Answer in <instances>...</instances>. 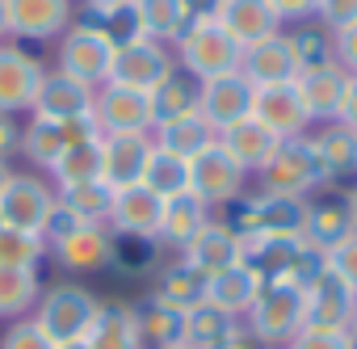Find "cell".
<instances>
[{"instance_id":"cell-45","label":"cell","mask_w":357,"mask_h":349,"mask_svg":"<svg viewBox=\"0 0 357 349\" xmlns=\"http://www.w3.org/2000/svg\"><path fill=\"white\" fill-rule=\"evenodd\" d=\"M0 349H55V345H51V336L34 324V315H26V320L5 324V332H0Z\"/></svg>"},{"instance_id":"cell-3","label":"cell","mask_w":357,"mask_h":349,"mask_svg":"<svg viewBox=\"0 0 357 349\" xmlns=\"http://www.w3.org/2000/svg\"><path fill=\"white\" fill-rule=\"evenodd\" d=\"M240 265H248L261 278V286H269V282L303 286L324 265V257L315 248H307L298 236H248V240H240Z\"/></svg>"},{"instance_id":"cell-52","label":"cell","mask_w":357,"mask_h":349,"mask_svg":"<svg viewBox=\"0 0 357 349\" xmlns=\"http://www.w3.org/2000/svg\"><path fill=\"white\" fill-rule=\"evenodd\" d=\"M336 64L349 76H357V22L344 26V30H336Z\"/></svg>"},{"instance_id":"cell-2","label":"cell","mask_w":357,"mask_h":349,"mask_svg":"<svg viewBox=\"0 0 357 349\" xmlns=\"http://www.w3.org/2000/svg\"><path fill=\"white\" fill-rule=\"evenodd\" d=\"M240 240L248 236H298L303 240V219H307V198L290 194H269V190H248L236 198L223 215Z\"/></svg>"},{"instance_id":"cell-56","label":"cell","mask_w":357,"mask_h":349,"mask_svg":"<svg viewBox=\"0 0 357 349\" xmlns=\"http://www.w3.org/2000/svg\"><path fill=\"white\" fill-rule=\"evenodd\" d=\"M0 43H9V0H0Z\"/></svg>"},{"instance_id":"cell-58","label":"cell","mask_w":357,"mask_h":349,"mask_svg":"<svg viewBox=\"0 0 357 349\" xmlns=\"http://www.w3.org/2000/svg\"><path fill=\"white\" fill-rule=\"evenodd\" d=\"M13 177V168H9V160H0V190H5V181Z\"/></svg>"},{"instance_id":"cell-12","label":"cell","mask_w":357,"mask_h":349,"mask_svg":"<svg viewBox=\"0 0 357 349\" xmlns=\"http://www.w3.org/2000/svg\"><path fill=\"white\" fill-rule=\"evenodd\" d=\"M257 190L290 194V198H311L315 190H324L307 139H282L278 143V151L269 156V164L257 172Z\"/></svg>"},{"instance_id":"cell-42","label":"cell","mask_w":357,"mask_h":349,"mask_svg":"<svg viewBox=\"0 0 357 349\" xmlns=\"http://www.w3.org/2000/svg\"><path fill=\"white\" fill-rule=\"evenodd\" d=\"M51 257L43 232H22V228H0V265L5 269H43Z\"/></svg>"},{"instance_id":"cell-39","label":"cell","mask_w":357,"mask_h":349,"mask_svg":"<svg viewBox=\"0 0 357 349\" xmlns=\"http://www.w3.org/2000/svg\"><path fill=\"white\" fill-rule=\"evenodd\" d=\"M38 299H43V278L34 269H5L0 265V320L13 324V320L34 315Z\"/></svg>"},{"instance_id":"cell-40","label":"cell","mask_w":357,"mask_h":349,"mask_svg":"<svg viewBox=\"0 0 357 349\" xmlns=\"http://www.w3.org/2000/svg\"><path fill=\"white\" fill-rule=\"evenodd\" d=\"M47 177H51L55 190H63V186H84V181H101V135H97V139H84V143H76V147H68Z\"/></svg>"},{"instance_id":"cell-15","label":"cell","mask_w":357,"mask_h":349,"mask_svg":"<svg viewBox=\"0 0 357 349\" xmlns=\"http://www.w3.org/2000/svg\"><path fill=\"white\" fill-rule=\"evenodd\" d=\"M76 22V0H9V43H55Z\"/></svg>"},{"instance_id":"cell-55","label":"cell","mask_w":357,"mask_h":349,"mask_svg":"<svg viewBox=\"0 0 357 349\" xmlns=\"http://www.w3.org/2000/svg\"><path fill=\"white\" fill-rule=\"evenodd\" d=\"M215 9H219V0H185L190 22H206V17H215Z\"/></svg>"},{"instance_id":"cell-41","label":"cell","mask_w":357,"mask_h":349,"mask_svg":"<svg viewBox=\"0 0 357 349\" xmlns=\"http://www.w3.org/2000/svg\"><path fill=\"white\" fill-rule=\"evenodd\" d=\"M143 186L155 194V198H172V194H185L190 190V160L164 151L160 143L151 147L147 156V168H143Z\"/></svg>"},{"instance_id":"cell-30","label":"cell","mask_w":357,"mask_h":349,"mask_svg":"<svg viewBox=\"0 0 357 349\" xmlns=\"http://www.w3.org/2000/svg\"><path fill=\"white\" fill-rule=\"evenodd\" d=\"M84 349H147L135 324V307L126 299H101L89 332H84Z\"/></svg>"},{"instance_id":"cell-6","label":"cell","mask_w":357,"mask_h":349,"mask_svg":"<svg viewBox=\"0 0 357 349\" xmlns=\"http://www.w3.org/2000/svg\"><path fill=\"white\" fill-rule=\"evenodd\" d=\"M244 324L257 332V341L265 349H286L303 332V286H294V282L261 286V295L248 307Z\"/></svg>"},{"instance_id":"cell-48","label":"cell","mask_w":357,"mask_h":349,"mask_svg":"<svg viewBox=\"0 0 357 349\" xmlns=\"http://www.w3.org/2000/svg\"><path fill=\"white\" fill-rule=\"evenodd\" d=\"M324 261H328V265H332V269H336V274L353 286V290H357V232H353L349 240H340V244H336Z\"/></svg>"},{"instance_id":"cell-29","label":"cell","mask_w":357,"mask_h":349,"mask_svg":"<svg viewBox=\"0 0 357 349\" xmlns=\"http://www.w3.org/2000/svg\"><path fill=\"white\" fill-rule=\"evenodd\" d=\"M160 211H164V198H155L139 181V186L114 190V207H109L105 228L109 232H126V236H155L160 232Z\"/></svg>"},{"instance_id":"cell-11","label":"cell","mask_w":357,"mask_h":349,"mask_svg":"<svg viewBox=\"0 0 357 349\" xmlns=\"http://www.w3.org/2000/svg\"><path fill=\"white\" fill-rule=\"evenodd\" d=\"M190 190L211 207V211H227L236 198H244L248 194V172L219 147V143H211L206 151H198L194 160H190Z\"/></svg>"},{"instance_id":"cell-26","label":"cell","mask_w":357,"mask_h":349,"mask_svg":"<svg viewBox=\"0 0 357 349\" xmlns=\"http://www.w3.org/2000/svg\"><path fill=\"white\" fill-rule=\"evenodd\" d=\"M93 97H97V89H89V84H80V80H72V76H63L55 68H47L43 89H38L30 114H38V118H93Z\"/></svg>"},{"instance_id":"cell-16","label":"cell","mask_w":357,"mask_h":349,"mask_svg":"<svg viewBox=\"0 0 357 349\" xmlns=\"http://www.w3.org/2000/svg\"><path fill=\"white\" fill-rule=\"evenodd\" d=\"M155 139L151 131H122V135H101V181L109 190H126L143 181V168L151 156Z\"/></svg>"},{"instance_id":"cell-50","label":"cell","mask_w":357,"mask_h":349,"mask_svg":"<svg viewBox=\"0 0 357 349\" xmlns=\"http://www.w3.org/2000/svg\"><path fill=\"white\" fill-rule=\"evenodd\" d=\"M265 5L273 9V17L286 26H298V22H311L315 17V0H265Z\"/></svg>"},{"instance_id":"cell-35","label":"cell","mask_w":357,"mask_h":349,"mask_svg":"<svg viewBox=\"0 0 357 349\" xmlns=\"http://www.w3.org/2000/svg\"><path fill=\"white\" fill-rule=\"evenodd\" d=\"M257 295H261V278L248 265H227V269L211 274V286H206V303L227 311L231 320H244L248 307L257 303Z\"/></svg>"},{"instance_id":"cell-4","label":"cell","mask_w":357,"mask_h":349,"mask_svg":"<svg viewBox=\"0 0 357 349\" xmlns=\"http://www.w3.org/2000/svg\"><path fill=\"white\" fill-rule=\"evenodd\" d=\"M172 59L185 76H194L198 84L202 80H215V76H227V72H240V47L227 38V30L206 17V22H190L181 30V38L172 43Z\"/></svg>"},{"instance_id":"cell-25","label":"cell","mask_w":357,"mask_h":349,"mask_svg":"<svg viewBox=\"0 0 357 349\" xmlns=\"http://www.w3.org/2000/svg\"><path fill=\"white\" fill-rule=\"evenodd\" d=\"M215 219V211L194 194V190H185V194H172V198H164V211H160V232H155V240L168 248V253H181L206 223Z\"/></svg>"},{"instance_id":"cell-36","label":"cell","mask_w":357,"mask_h":349,"mask_svg":"<svg viewBox=\"0 0 357 349\" xmlns=\"http://www.w3.org/2000/svg\"><path fill=\"white\" fill-rule=\"evenodd\" d=\"M286 43H290V55H294V68L298 76L303 72H319V68H332L336 64V34L324 26V22H298L286 30Z\"/></svg>"},{"instance_id":"cell-28","label":"cell","mask_w":357,"mask_h":349,"mask_svg":"<svg viewBox=\"0 0 357 349\" xmlns=\"http://www.w3.org/2000/svg\"><path fill=\"white\" fill-rule=\"evenodd\" d=\"M206 286H211V274L198 269V265H194L190 257H181V253H172V257L160 265L155 282H151V290H155L160 299H168L172 307H181V311L202 307V303H206Z\"/></svg>"},{"instance_id":"cell-49","label":"cell","mask_w":357,"mask_h":349,"mask_svg":"<svg viewBox=\"0 0 357 349\" xmlns=\"http://www.w3.org/2000/svg\"><path fill=\"white\" fill-rule=\"evenodd\" d=\"M76 228H80V219H76V215H72V211H68V207H63V202L55 198V211L47 215V228H43V240H47V244H55V240H63V236H72Z\"/></svg>"},{"instance_id":"cell-47","label":"cell","mask_w":357,"mask_h":349,"mask_svg":"<svg viewBox=\"0 0 357 349\" xmlns=\"http://www.w3.org/2000/svg\"><path fill=\"white\" fill-rule=\"evenodd\" d=\"M315 22H324L332 34L357 22V0H315Z\"/></svg>"},{"instance_id":"cell-7","label":"cell","mask_w":357,"mask_h":349,"mask_svg":"<svg viewBox=\"0 0 357 349\" xmlns=\"http://www.w3.org/2000/svg\"><path fill=\"white\" fill-rule=\"evenodd\" d=\"M97 135L101 131H97L93 118H38V114H30L17 156H26V164L34 172H51L68 147H76L84 139H97Z\"/></svg>"},{"instance_id":"cell-54","label":"cell","mask_w":357,"mask_h":349,"mask_svg":"<svg viewBox=\"0 0 357 349\" xmlns=\"http://www.w3.org/2000/svg\"><path fill=\"white\" fill-rule=\"evenodd\" d=\"M349 131H357V76H349V93H344V105H340V118Z\"/></svg>"},{"instance_id":"cell-22","label":"cell","mask_w":357,"mask_h":349,"mask_svg":"<svg viewBox=\"0 0 357 349\" xmlns=\"http://www.w3.org/2000/svg\"><path fill=\"white\" fill-rule=\"evenodd\" d=\"M294 89H298V101H303L311 126L336 122L340 105H344V93H349V72L340 64L319 68V72H303V76H294Z\"/></svg>"},{"instance_id":"cell-27","label":"cell","mask_w":357,"mask_h":349,"mask_svg":"<svg viewBox=\"0 0 357 349\" xmlns=\"http://www.w3.org/2000/svg\"><path fill=\"white\" fill-rule=\"evenodd\" d=\"M278 143H282V139H278L273 131H265L252 114L219 131V147H223V151H227L244 172H248V177H257V172L269 164V156L278 151Z\"/></svg>"},{"instance_id":"cell-21","label":"cell","mask_w":357,"mask_h":349,"mask_svg":"<svg viewBox=\"0 0 357 349\" xmlns=\"http://www.w3.org/2000/svg\"><path fill=\"white\" fill-rule=\"evenodd\" d=\"M240 76L252 84V89H265V84H290L298 76L294 68V55H290V43H286V30L252 43V47H240Z\"/></svg>"},{"instance_id":"cell-31","label":"cell","mask_w":357,"mask_h":349,"mask_svg":"<svg viewBox=\"0 0 357 349\" xmlns=\"http://www.w3.org/2000/svg\"><path fill=\"white\" fill-rule=\"evenodd\" d=\"M215 22L227 30V38L236 47H252V43H261V38L282 30V22L273 17V9L265 5V0H219Z\"/></svg>"},{"instance_id":"cell-62","label":"cell","mask_w":357,"mask_h":349,"mask_svg":"<svg viewBox=\"0 0 357 349\" xmlns=\"http://www.w3.org/2000/svg\"><path fill=\"white\" fill-rule=\"evenodd\" d=\"M0 228H5V223H0Z\"/></svg>"},{"instance_id":"cell-34","label":"cell","mask_w":357,"mask_h":349,"mask_svg":"<svg viewBox=\"0 0 357 349\" xmlns=\"http://www.w3.org/2000/svg\"><path fill=\"white\" fill-rule=\"evenodd\" d=\"M181 257H190L198 269H206V274H219V269H227V265H240V236L231 232V223L227 219H211L185 248H181Z\"/></svg>"},{"instance_id":"cell-60","label":"cell","mask_w":357,"mask_h":349,"mask_svg":"<svg viewBox=\"0 0 357 349\" xmlns=\"http://www.w3.org/2000/svg\"><path fill=\"white\" fill-rule=\"evenodd\" d=\"M55 349H84V341H72V345H55Z\"/></svg>"},{"instance_id":"cell-51","label":"cell","mask_w":357,"mask_h":349,"mask_svg":"<svg viewBox=\"0 0 357 349\" xmlns=\"http://www.w3.org/2000/svg\"><path fill=\"white\" fill-rule=\"evenodd\" d=\"M22 131H26V122L17 114H0V160L22 151Z\"/></svg>"},{"instance_id":"cell-37","label":"cell","mask_w":357,"mask_h":349,"mask_svg":"<svg viewBox=\"0 0 357 349\" xmlns=\"http://www.w3.org/2000/svg\"><path fill=\"white\" fill-rule=\"evenodd\" d=\"M135 30L151 43H164L172 47L181 38V30L190 26V13H185V0H135Z\"/></svg>"},{"instance_id":"cell-20","label":"cell","mask_w":357,"mask_h":349,"mask_svg":"<svg viewBox=\"0 0 357 349\" xmlns=\"http://www.w3.org/2000/svg\"><path fill=\"white\" fill-rule=\"evenodd\" d=\"M357 232L344 194H324V198H307V219H303V244L315 248L319 257H328L340 240H349Z\"/></svg>"},{"instance_id":"cell-1","label":"cell","mask_w":357,"mask_h":349,"mask_svg":"<svg viewBox=\"0 0 357 349\" xmlns=\"http://www.w3.org/2000/svg\"><path fill=\"white\" fill-rule=\"evenodd\" d=\"M114 34L101 30L97 22H84L76 17L59 38H55V72L89 84V89H101L109 80V68H114Z\"/></svg>"},{"instance_id":"cell-57","label":"cell","mask_w":357,"mask_h":349,"mask_svg":"<svg viewBox=\"0 0 357 349\" xmlns=\"http://www.w3.org/2000/svg\"><path fill=\"white\" fill-rule=\"evenodd\" d=\"M344 202H349V215H353V223H357V181L344 190Z\"/></svg>"},{"instance_id":"cell-9","label":"cell","mask_w":357,"mask_h":349,"mask_svg":"<svg viewBox=\"0 0 357 349\" xmlns=\"http://www.w3.org/2000/svg\"><path fill=\"white\" fill-rule=\"evenodd\" d=\"M168 72H176L172 47L151 43V38H143V34H130V38L118 43V51H114V68H109V80H105V84H122V89L151 93Z\"/></svg>"},{"instance_id":"cell-44","label":"cell","mask_w":357,"mask_h":349,"mask_svg":"<svg viewBox=\"0 0 357 349\" xmlns=\"http://www.w3.org/2000/svg\"><path fill=\"white\" fill-rule=\"evenodd\" d=\"M240 320H231L227 311H219V307H211V303H202V307H194V311H185V345L190 349H219L223 345V336L236 328Z\"/></svg>"},{"instance_id":"cell-17","label":"cell","mask_w":357,"mask_h":349,"mask_svg":"<svg viewBox=\"0 0 357 349\" xmlns=\"http://www.w3.org/2000/svg\"><path fill=\"white\" fill-rule=\"evenodd\" d=\"M93 122L101 135H122V131H151V101L139 89L122 84H101L93 97Z\"/></svg>"},{"instance_id":"cell-13","label":"cell","mask_w":357,"mask_h":349,"mask_svg":"<svg viewBox=\"0 0 357 349\" xmlns=\"http://www.w3.org/2000/svg\"><path fill=\"white\" fill-rule=\"evenodd\" d=\"M311 160L319 168V186H353L357 181V131H349L344 122H319L307 135Z\"/></svg>"},{"instance_id":"cell-61","label":"cell","mask_w":357,"mask_h":349,"mask_svg":"<svg viewBox=\"0 0 357 349\" xmlns=\"http://www.w3.org/2000/svg\"><path fill=\"white\" fill-rule=\"evenodd\" d=\"M164 349H190V345H185V341H176V345H164Z\"/></svg>"},{"instance_id":"cell-46","label":"cell","mask_w":357,"mask_h":349,"mask_svg":"<svg viewBox=\"0 0 357 349\" xmlns=\"http://www.w3.org/2000/svg\"><path fill=\"white\" fill-rule=\"evenodd\" d=\"M286 349H357V341H353L349 328H344V332H315V328H303Z\"/></svg>"},{"instance_id":"cell-32","label":"cell","mask_w":357,"mask_h":349,"mask_svg":"<svg viewBox=\"0 0 357 349\" xmlns=\"http://www.w3.org/2000/svg\"><path fill=\"white\" fill-rule=\"evenodd\" d=\"M135 307V324H139V336L147 349H164V345H176L185 336V311L181 307H172L168 299H160L155 290L139 295Z\"/></svg>"},{"instance_id":"cell-18","label":"cell","mask_w":357,"mask_h":349,"mask_svg":"<svg viewBox=\"0 0 357 349\" xmlns=\"http://www.w3.org/2000/svg\"><path fill=\"white\" fill-rule=\"evenodd\" d=\"M252 118L273 131L278 139H303L311 131V118L298 101V89L294 80L290 84H265V89H252Z\"/></svg>"},{"instance_id":"cell-10","label":"cell","mask_w":357,"mask_h":349,"mask_svg":"<svg viewBox=\"0 0 357 349\" xmlns=\"http://www.w3.org/2000/svg\"><path fill=\"white\" fill-rule=\"evenodd\" d=\"M55 211V186L47 172H13L0 190V223L22 228V232H43L47 215Z\"/></svg>"},{"instance_id":"cell-23","label":"cell","mask_w":357,"mask_h":349,"mask_svg":"<svg viewBox=\"0 0 357 349\" xmlns=\"http://www.w3.org/2000/svg\"><path fill=\"white\" fill-rule=\"evenodd\" d=\"M198 114L223 131L240 118L252 114V84L240 76V72H227V76H215V80H202V97H198Z\"/></svg>"},{"instance_id":"cell-38","label":"cell","mask_w":357,"mask_h":349,"mask_svg":"<svg viewBox=\"0 0 357 349\" xmlns=\"http://www.w3.org/2000/svg\"><path fill=\"white\" fill-rule=\"evenodd\" d=\"M151 139L172 151V156H181V160H194L198 151H206L211 143H219V131L202 118V114H190V118H176V122H164L151 131Z\"/></svg>"},{"instance_id":"cell-8","label":"cell","mask_w":357,"mask_h":349,"mask_svg":"<svg viewBox=\"0 0 357 349\" xmlns=\"http://www.w3.org/2000/svg\"><path fill=\"white\" fill-rule=\"evenodd\" d=\"M357 290L324 261L307 282H303V328L315 332H344L349 315H353Z\"/></svg>"},{"instance_id":"cell-33","label":"cell","mask_w":357,"mask_h":349,"mask_svg":"<svg viewBox=\"0 0 357 349\" xmlns=\"http://www.w3.org/2000/svg\"><path fill=\"white\" fill-rule=\"evenodd\" d=\"M198 97H202V84H198L194 76H185L181 68L168 72V76L147 93V101H151V131L164 126V122H176V118L198 114Z\"/></svg>"},{"instance_id":"cell-24","label":"cell","mask_w":357,"mask_h":349,"mask_svg":"<svg viewBox=\"0 0 357 349\" xmlns=\"http://www.w3.org/2000/svg\"><path fill=\"white\" fill-rule=\"evenodd\" d=\"M55 265L68 269V274H105V261H109V228L101 223H80L72 236L47 244Z\"/></svg>"},{"instance_id":"cell-53","label":"cell","mask_w":357,"mask_h":349,"mask_svg":"<svg viewBox=\"0 0 357 349\" xmlns=\"http://www.w3.org/2000/svg\"><path fill=\"white\" fill-rule=\"evenodd\" d=\"M219 349H265V345H261V341H257V332L240 320V324L223 336V345H219Z\"/></svg>"},{"instance_id":"cell-59","label":"cell","mask_w":357,"mask_h":349,"mask_svg":"<svg viewBox=\"0 0 357 349\" xmlns=\"http://www.w3.org/2000/svg\"><path fill=\"white\" fill-rule=\"evenodd\" d=\"M349 332H353V341H357V303H353V315H349Z\"/></svg>"},{"instance_id":"cell-19","label":"cell","mask_w":357,"mask_h":349,"mask_svg":"<svg viewBox=\"0 0 357 349\" xmlns=\"http://www.w3.org/2000/svg\"><path fill=\"white\" fill-rule=\"evenodd\" d=\"M172 253L155 240V236H126V232H109V261L105 274L122 278V282H155L160 265Z\"/></svg>"},{"instance_id":"cell-14","label":"cell","mask_w":357,"mask_h":349,"mask_svg":"<svg viewBox=\"0 0 357 349\" xmlns=\"http://www.w3.org/2000/svg\"><path fill=\"white\" fill-rule=\"evenodd\" d=\"M47 64L22 47V43H0V114H30L34 97L43 89Z\"/></svg>"},{"instance_id":"cell-43","label":"cell","mask_w":357,"mask_h":349,"mask_svg":"<svg viewBox=\"0 0 357 349\" xmlns=\"http://www.w3.org/2000/svg\"><path fill=\"white\" fill-rule=\"evenodd\" d=\"M55 198L80 219V223H101L109 219V207H114V190L105 181H84V186H63L55 190Z\"/></svg>"},{"instance_id":"cell-5","label":"cell","mask_w":357,"mask_h":349,"mask_svg":"<svg viewBox=\"0 0 357 349\" xmlns=\"http://www.w3.org/2000/svg\"><path fill=\"white\" fill-rule=\"evenodd\" d=\"M97 307H101V299L84 282H51V286H43L34 324L51 336V345H72V341H84Z\"/></svg>"}]
</instances>
